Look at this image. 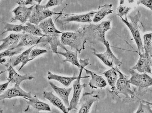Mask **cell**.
<instances>
[{
	"label": "cell",
	"mask_w": 152,
	"mask_h": 113,
	"mask_svg": "<svg viewBox=\"0 0 152 113\" xmlns=\"http://www.w3.org/2000/svg\"><path fill=\"white\" fill-rule=\"evenodd\" d=\"M79 61L80 65V68L79 69V74L77 76V78L75 80V82L73 83V88H72L73 90V96L71 101L69 102V107L67 108L68 112L74 109L77 110V106L78 105L82 91L83 89L86 87V84H81V80L82 78H90L89 76H86V77L82 76L83 71L86 67H87L90 64L89 59H80Z\"/></svg>",
	"instance_id": "obj_1"
},
{
	"label": "cell",
	"mask_w": 152,
	"mask_h": 113,
	"mask_svg": "<svg viewBox=\"0 0 152 113\" xmlns=\"http://www.w3.org/2000/svg\"><path fill=\"white\" fill-rule=\"evenodd\" d=\"M61 42L63 46H68L80 53L85 49L86 39L84 34L80 31L65 32L61 34Z\"/></svg>",
	"instance_id": "obj_2"
},
{
	"label": "cell",
	"mask_w": 152,
	"mask_h": 113,
	"mask_svg": "<svg viewBox=\"0 0 152 113\" xmlns=\"http://www.w3.org/2000/svg\"><path fill=\"white\" fill-rule=\"evenodd\" d=\"M140 13L138 12L135 16L130 17L131 22L128 20L127 16H125V19L120 18L121 20L128 28L131 33L136 43L138 54L142 53L144 51L143 43L138 26V22L140 21Z\"/></svg>",
	"instance_id": "obj_3"
},
{
	"label": "cell",
	"mask_w": 152,
	"mask_h": 113,
	"mask_svg": "<svg viewBox=\"0 0 152 113\" xmlns=\"http://www.w3.org/2000/svg\"><path fill=\"white\" fill-rule=\"evenodd\" d=\"M102 43L106 49V51L102 53L94 52L93 53L94 55L99 59L105 65L110 67L119 68L121 67L122 62L114 55L110 48V45L108 41L105 40Z\"/></svg>",
	"instance_id": "obj_4"
},
{
	"label": "cell",
	"mask_w": 152,
	"mask_h": 113,
	"mask_svg": "<svg viewBox=\"0 0 152 113\" xmlns=\"http://www.w3.org/2000/svg\"><path fill=\"white\" fill-rule=\"evenodd\" d=\"M60 13L53 12L49 9L45 8L44 5L36 4L34 7L28 22L33 24L38 25L44 20L54 15H58Z\"/></svg>",
	"instance_id": "obj_5"
},
{
	"label": "cell",
	"mask_w": 152,
	"mask_h": 113,
	"mask_svg": "<svg viewBox=\"0 0 152 113\" xmlns=\"http://www.w3.org/2000/svg\"><path fill=\"white\" fill-rule=\"evenodd\" d=\"M116 68L119 78L116 82V88L114 91H116V93L124 95L128 98H134L135 95L131 88V84L129 82L128 78V77L121 72L118 68L116 67Z\"/></svg>",
	"instance_id": "obj_6"
},
{
	"label": "cell",
	"mask_w": 152,
	"mask_h": 113,
	"mask_svg": "<svg viewBox=\"0 0 152 113\" xmlns=\"http://www.w3.org/2000/svg\"><path fill=\"white\" fill-rule=\"evenodd\" d=\"M16 2L18 6L11 12L14 16L11 19V22L19 21L22 24H25L28 20L34 6L27 7L25 4V1H17Z\"/></svg>",
	"instance_id": "obj_7"
},
{
	"label": "cell",
	"mask_w": 152,
	"mask_h": 113,
	"mask_svg": "<svg viewBox=\"0 0 152 113\" xmlns=\"http://www.w3.org/2000/svg\"><path fill=\"white\" fill-rule=\"evenodd\" d=\"M129 73L131 77L129 79L131 85L140 88H149L152 85V78L147 73H140L134 70L131 69Z\"/></svg>",
	"instance_id": "obj_8"
},
{
	"label": "cell",
	"mask_w": 152,
	"mask_h": 113,
	"mask_svg": "<svg viewBox=\"0 0 152 113\" xmlns=\"http://www.w3.org/2000/svg\"><path fill=\"white\" fill-rule=\"evenodd\" d=\"M100 99L99 96L92 93H85L79 101L80 108L78 113H88L95 102Z\"/></svg>",
	"instance_id": "obj_9"
},
{
	"label": "cell",
	"mask_w": 152,
	"mask_h": 113,
	"mask_svg": "<svg viewBox=\"0 0 152 113\" xmlns=\"http://www.w3.org/2000/svg\"><path fill=\"white\" fill-rule=\"evenodd\" d=\"M139 58L136 64L132 68L140 73L152 74V56L144 53L139 54Z\"/></svg>",
	"instance_id": "obj_10"
},
{
	"label": "cell",
	"mask_w": 152,
	"mask_h": 113,
	"mask_svg": "<svg viewBox=\"0 0 152 113\" xmlns=\"http://www.w3.org/2000/svg\"><path fill=\"white\" fill-rule=\"evenodd\" d=\"M32 96L31 92H26L20 86L14 85V87L6 90L0 95V101L4 100L6 99H10L12 98L18 97L31 98Z\"/></svg>",
	"instance_id": "obj_11"
},
{
	"label": "cell",
	"mask_w": 152,
	"mask_h": 113,
	"mask_svg": "<svg viewBox=\"0 0 152 113\" xmlns=\"http://www.w3.org/2000/svg\"><path fill=\"white\" fill-rule=\"evenodd\" d=\"M41 43H42V36L37 37L28 33H23L19 43L11 49L14 50L22 48L23 47L33 46Z\"/></svg>",
	"instance_id": "obj_12"
},
{
	"label": "cell",
	"mask_w": 152,
	"mask_h": 113,
	"mask_svg": "<svg viewBox=\"0 0 152 113\" xmlns=\"http://www.w3.org/2000/svg\"><path fill=\"white\" fill-rule=\"evenodd\" d=\"M7 70L8 72L7 81H9L10 83L13 84L15 86H20L23 81L26 80H31L34 78L32 75H28L26 74L21 75L16 71L13 67L11 65L9 66Z\"/></svg>",
	"instance_id": "obj_13"
},
{
	"label": "cell",
	"mask_w": 152,
	"mask_h": 113,
	"mask_svg": "<svg viewBox=\"0 0 152 113\" xmlns=\"http://www.w3.org/2000/svg\"><path fill=\"white\" fill-rule=\"evenodd\" d=\"M96 13V11H92L83 14L71 15L64 18L62 20V21L64 23L71 22L89 23L92 22L93 17Z\"/></svg>",
	"instance_id": "obj_14"
},
{
	"label": "cell",
	"mask_w": 152,
	"mask_h": 113,
	"mask_svg": "<svg viewBox=\"0 0 152 113\" xmlns=\"http://www.w3.org/2000/svg\"><path fill=\"white\" fill-rule=\"evenodd\" d=\"M37 26L45 35H60L63 33L56 28L51 17L44 20Z\"/></svg>",
	"instance_id": "obj_15"
},
{
	"label": "cell",
	"mask_w": 152,
	"mask_h": 113,
	"mask_svg": "<svg viewBox=\"0 0 152 113\" xmlns=\"http://www.w3.org/2000/svg\"><path fill=\"white\" fill-rule=\"evenodd\" d=\"M87 74L88 75L91 79L89 82V86L91 88L97 89L103 88L107 85L106 81L102 76L98 75L92 71L84 69Z\"/></svg>",
	"instance_id": "obj_16"
},
{
	"label": "cell",
	"mask_w": 152,
	"mask_h": 113,
	"mask_svg": "<svg viewBox=\"0 0 152 113\" xmlns=\"http://www.w3.org/2000/svg\"><path fill=\"white\" fill-rule=\"evenodd\" d=\"M23 33H11L7 37L0 40L2 42L0 45V51L15 46L19 43Z\"/></svg>",
	"instance_id": "obj_17"
},
{
	"label": "cell",
	"mask_w": 152,
	"mask_h": 113,
	"mask_svg": "<svg viewBox=\"0 0 152 113\" xmlns=\"http://www.w3.org/2000/svg\"><path fill=\"white\" fill-rule=\"evenodd\" d=\"M29 106H31L37 112H51V109L50 105L40 101L36 96H32L31 98H24Z\"/></svg>",
	"instance_id": "obj_18"
},
{
	"label": "cell",
	"mask_w": 152,
	"mask_h": 113,
	"mask_svg": "<svg viewBox=\"0 0 152 113\" xmlns=\"http://www.w3.org/2000/svg\"><path fill=\"white\" fill-rule=\"evenodd\" d=\"M60 35H45L42 36V43H46L50 45L52 50V53L56 54L58 48L60 47L64 49L66 48L61 42Z\"/></svg>",
	"instance_id": "obj_19"
},
{
	"label": "cell",
	"mask_w": 152,
	"mask_h": 113,
	"mask_svg": "<svg viewBox=\"0 0 152 113\" xmlns=\"http://www.w3.org/2000/svg\"><path fill=\"white\" fill-rule=\"evenodd\" d=\"M49 85L54 90L57 95L61 99L64 103V105L66 107L69 106V98L71 92L73 90L72 88H63L58 87L56 85L51 81H49Z\"/></svg>",
	"instance_id": "obj_20"
},
{
	"label": "cell",
	"mask_w": 152,
	"mask_h": 113,
	"mask_svg": "<svg viewBox=\"0 0 152 113\" xmlns=\"http://www.w3.org/2000/svg\"><path fill=\"white\" fill-rule=\"evenodd\" d=\"M111 28V22L104 21L99 24L94 25L93 30L95 34L98 36L100 42L102 43L106 39V33Z\"/></svg>",
	"instance_id": "obj_21"
},
{
	"label": "cell",
	"mask_w": 152,
	"mask_h": 113,
	"mask_svg": "<svg viewBox=\"0 0 152 113\" xmlns=\"http://www.w3.org/2000/svg\"><path fill=\"white\" fill-rule=\"evenodd\" d=\"M35 46H31L22 52L20 55L16 56V58L12 59L11 60L10 65H12L13 67H15L20 64H22L18 71V72L20 71L24 66L29 62L30 53Z\"/></svg>",
	"instance_id": "obj_22"
},
{
	"label": "cell",
	"mask_w": 152,
	"mask_h": 113,
	"mask_svg": "<svg viewBox=\"0 0 152 113\" xmlns=\"http://www.w3.org/2000/svg\"><path fill=\"white\" fill-rule=\"evenodd\" d=\"M44 98L48 99L54 106L58 108L63 113H69L64 103L59 98L54 94L53 92L44 91Z\"/></svg>",
	"instance_id": "obj_23"
},
{
	"label": "cell",
	"mask_w": 152,
	"mask_h": 113,
	"mask_svg": "<svg viewBox=\"0 0 152 113\" xmlns=\"http://www.w3.org/2000/svg\"><path fill=\"white\" fill-rule=\"evenodd\" d=\"M113 11L112 4H105L100 6L98 8V11H96L92 22L95 23L99 22L104 19L106 16L112 14Z\"/></svg>",
	"instance_id": "obj_24"
},
{
	"label": "cell",
	"mask_w": 152,
	"mask_h": 113,
	"mask_svg": "<svg viewBox=\"0 0 152 113\" xmlns=\"http://www.w3.org/2000/svg\"><path fill=\"white\" fill-rule=\"evenodd\" d=\"M48 80H55L58 81L66 87H68L71 85L73 81L77 78V76H73L72 77L61 76L53 73L50 71L48 72Z\"/></svg>",
	"instance_id": "obj_25"
},
{
	"label": "cell",
	"mask_w": 152,
	"mask_h": 113,
	"mask_svg": "<svg viewBox=\"0 0 152 113\" xmlns=\"http://www.w3.org/2000/svg\"><path fill=\"white\" fill-rule=\"evenodd\" d=\"M64 50L65 52L58 51L56 54H60L65 57V59L63 61L64 62H68L71 63L72 65L76 66L80 69V65L78 59V52L77 51L74 52L72 51L69 50L66 48L64 49Z\"/></svg>",
	"instance_id": "obj_26"
},
{
	"label": "cell",
	"mask_w": 152,
	"mask_h": 113,
	"mask_svg": "<svg viewBox=\"0 0 152 113\" xmlns=\"http://www.w3.org/2000/svg\"><path fill=\"white\" fill-rule=\"evenodd\" d=\"M103 75L107 79L109 85L111 87L112 91H114L116 88V82L119 77L116 67L111 68L105 72Z\"/></svg>",
	"instance_id": "obj_27"
},
{
	"label": "cell",
	"mask_w": 152,
	"mask_h": 113,
	"mask_svg": "<svg viewBox=\"0 0 152 113\" xmlns=\"http://www.w3.org/2000/svg\"><path fill=\"white\" fill-rule=\"evenodd\" d=\"M23 32L24 33H28L37 37H42L44 35L38 26L33 24L29 22H27L24 24V30Z\"/></svg>",
	"instance_id": "obj_28"
},
{
	"label": "cell",
	"mask_w": 152,
	"mask_h": 113,
	"mask_svg": "<svg viewBox=\"0 0 152 113\" xmlns=\"http://www.w3.org/2000/svg\"><path fill=\"white\" fill-rule=\"evenodd\" d=\"M152 33H146L143 36V49L144 53L152 56Z\"/></svg>",
	"instance_id": "obj_29"
},
{
	"label": "cell",
	"mask_w": 152,
	"mask_h": 113,
	"mask_svg": "<svg viewBox=\"0 0 152 113\" xmlns=\"http://www.w3.org/2000/svg\"><path fill=\"white\" fill-rule=\"evenodd\" d=\"M24 25L12 24L9 23H4V31L2 33L3 34L5 33L13 31L15 32H21L23 31Z\"/></svg>",
	"instance_id": "obj_30"
},
{
	"label": "cell",
	"mask_w": 152,
	"mask_h": 113,
	"mask_svg": "<svg viewBox=\"0 0 152 113\" xmlns=\"http://www.w3.org/2000/svg\"><path fill=\"white\" fill-rule=\"evenodd\" d=\"M23 50V48L14 50L12 49L11 48H10L0 53V59L5 57H12L16 54H19Z\"/></svg>",
	"instance_id": "obj_31"
},
{
	"label": "cell",
	"mask_w": 152,
	"mask_h": 113,
	"mask_svg": "<svg viewBox=\"0 0 152 113\" xmlns=\"http://www.w3.org/2000/svg\"><path fill=\"white\" fill-rule=\"evenodd\" d=\"M45 49H40L38 48L33 49L30 53L29 62L33 61L36 58L37 56H40L44 54L50 53Z\"/></svg>",
	"instance_id": "obj_32"
},
{
	"label": "cell",
	"mask_w": 152,
	"mask_h": 113,
	"mask_svg": "<svg viewBox=\"0 0 152 113\" xmlns=\"http://www.w3.org/2000/svg\"><path fill=\"white\" fill-rule=\"evenodd\" d=\"M151 104L140 102L135 113H152Z\"/></svg>",
	"instance_id": "obj_33"
},
{
	"label": "cell",
	"mask_w": 152,
	"mask_h": 113,
	"mask_svg": "<svg viewBox=\"0 0 152 113\" xmlns=\"http://www.w3.org/2000/svg\"><path fill=\"white\" fill-rule=\"evenodd\" d=\"M132 8L120 4L117 9V15L120 18H123L124 16H127Z\"/></svg>",
	"instance_id": "obj_34"
},
{
	"label": "cell",
	"mask_w": 152,
	"mask_h": 113,
	"mask_svg": "<svg viewBox=\"0 0 152 113\" xmlns=\"http://www.w3.org/2000/svg\"><path fill=\"white\" fill-rule=\"evenodd\" d=\"M63 2V1L61 0H50L48 1L46 4L44 5V6L45 8L49 9L50 7L59 5Z\"/></svg>",
	"instance_id": "obj_35"
},
{
	"label": "cell",
	"mask_w": 152,
	"mask_h": 113,
	"mask_svg": "<svg viewBox=\"0 0 152 113\" xmlns=\"http://www.w3.org/2000/svg\"><path fill=\"white\" fill-rule=\"evenodd\" d=\"M152 3V1H137V4L138 5L140 4L143 5L151 10Z\"/></svg>",
	"instance_id": "obj_36"
},
{
	"label": "cell",
	"mask_w": 152,
	"mask_h": 113,
	"mask_svg": "<svg viewBox=\"0 0 152 113\" xmlns=\"http://www.w3.org/2000/svg\"><path fill=\"white\" fill-rule=\"evenodd\" d=\"M9 84L10 82L7 81L6 83L0 85V95H1L6 90V89L8 88Z\"/></svg>",
	"instance_id": "obj_37"
},
{
	"label": "cell",
	"mask_w": 152,
	"mask_h": 113,
	"mask_svg": "<svg viewBox=\"0 0 152 113\" xmlns=\"http://www.w3.org/2000/svg\"><path fill=\"white\" fill-rule=\"evenodd\" d=\"M24 112L25 113H38V112H37L29 105L28 106L27 108L25 109Z\"/></svg>",
	"instance_id": "obj_38"
},
{
	"label": "cell",
	"mask_w": 152,
	"mask_h": 113,
	"mask_svg": "<svg viewBox=\"0 0 152 113\" xmlns=\"http://www.w3.org/2000/svg\"><path fill=\"white\" fill-rule=\"evenodd\" d=\"M6 62V59L5 58H2V59H0V63L1 64H4V63Z\"/></svg>",
	"instance_id": "obj_39"
},
{
	"label": "cell",
	"mask_w": 152,
	"mask_h": 113,
	"mask_svg": "<svg viewBox=\"0 0 152 113\" xmlns=\"http://www.w3.org/2000/svg\"><path fill=\"white\" fill-rule=\"evenodd\" d=\"M6 71V70L2 71L0 72V76H1V75L3 73H4Z\"/></svg>",
	"instance_id": "obj_40"
},
{
	"label": "cell",
	"mask_w": 152,
	"mask_h": 113,
	"mask_svg": "<svg viewBox=\"0 0 152 113\" xmlns=\"http://www.w3.org/2000/svg\"><path fill=\"white\" fill-rule=\"evenodd\" d=\"M0 113H4L3 112V110H2V109L0 107Z\"/></svg>",
	"instance_id": "obj_41"
}]
</instances>
